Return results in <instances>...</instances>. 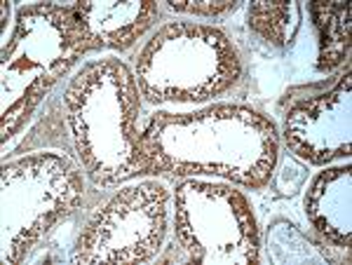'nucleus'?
Masks as SVG:
<instances>
[{
    "label": "nucleus",
    "mask_w": 352,
    "mask_h": 265,
    "mask_svg": "<svg viewBox=\"0 0 352 265\" xmlns=\"http://www.w3.org/2000/svg\"><path fill=\"white\" fill-rule=\"evenodd\" d=\"M82 176L71 160L52 153L31 155L3 165V214L28 205L3 223V261L16 263L45 230L80 205Z\"/></svg>",
    "instance_id": "nucleus-5"
},
{
    "label": "nucleus",
    "mask_w": 352,
    "mask_h": 265,
    "mask_svg": "<svg viewBox=\"0 0 352 265\" xmlns=\"http://www.w3.org/2000/svg\"><path fill=\"white\" fill-rule=\"evenodd\" d=\"M350 71L329 94L298 101L287 113L289 148L312 165L350 157Z\"/></svg>",
    "instance_id": "nucleus-8"
},
{
    "label": "nucleus",
    "mask_w": 352,
    "mask_h": 265,
    "mask_svg": "<svg viewBox=\"0 0 352 265\" xmlns=\"http://www.w3.org/2000/svg\"><path fill=\"white\" fill-rule=\"evenodd\" d=\"M176 238L195 263H258V230L247 197L228 185H176Z\"/></svg>",
    "instance_id": "nucleus-6"
},
{
    "label": "nucleus",
    "mask_w": 352,
    "mask_h": 265,
    "mask_svg": "<svg viewBox=\"0 0 352 265\" xmlns=\"http://www.w3.org/2000/svg\"><path fill=\"white\" fill-rule=\"evenodd\" d=\"M92 49H129L160 14L153 0L146 3H73Z\"/></svg>",
    "instance_id": "nucleus-9"
},
{
    "label": "nucleus",
    "mask_w": 352,
    "mask_h": 265,
    "mask_svg": "<svg viewBox=\"0 0 352 265\" xmlns=\"http://www.w3.org/2000/svg\"><path fill=\"white\" fill-rule=\"evenodd\" d=\"M169 193L160 181L127 185L94 211L73 263H141L162 249Z\"/></svg>",
    "instance_id": "nucleus-7"
},
{
    "label": "nucleus",
    "mask_w": 352,
    "mask_h": 265,
    "mask_svg": "<svg viewBox=\"0 0 352 265\" xmlns=\"http://www.w3.org/2000/svg\"><path fill=\"white\" fill-rule=\"evenodd\" d=\"M78 157L94 183L153 174L139 117V82L118 56L92 61L73 78L64 94Z\"/></svg>",
    "instance_id": "nucleus-2"
},
{
    "label": "nucleus",
    "mask_w": 352,
    "mask_h": 265,
    "mask_svg": "<svg viewBox=\"0 0 352 265\" xmlns=\"http://www.w3.org/2000/svg\"><path fill=\"white\" fill-rule=\"evenodd\" d=\"M235 45L217 26L169 21L136 59V82L153 104H202L240 80Z\"/></svg>",
    "instance_id": "nucleus-3"
},
{
    "label": "nucleus",
    "mask_w": 352,
    "mask_h": 265,
    "mask_svg": "<svg viewBox=\"0 0 352 265\" xmlns=\"http://www.w3.org/2000/svg\"><path fill=\"white\" fill-rule=\"evenodd\" d=\"M308 10L320 36L317 69L329 73L350 54V8L348 3H310Z\"/></svg>",
    "instance_id": "nucleus-11"
},
{
    "label": "nucleus",
    "mask_w": 352,
    "mask_h": 265,
    "mask_svg": "<svg viewBox=\"0 0 352 265\" xmlns=\"http://www.w3.org/2000/svg\"><path fill=\"white\" fill-rule=\"evenodd\" d=\"M305 211L322 235L350 246V165L327 169L310 183Z\"/></svg>",
    "instance_id": "nucleus-10"
},
{
    "label": "nucleus",
    "mask_w": 352,
    "mask_h": 265,
    "mask_svg": "<svg viewBox=\"0 0 352 265\" xmlns=\"http://www.w3.org/2000/svg\"><path fill=\"white\" fill-rule=\"evenodd\" d=\"M300 8L296 3H268V0H256L249 5V26L265 38L272 45L292 43L294 33L298 28Z\"/></svg>",
    "instance_id": "nucleus-12"
},
{
    "label": "nucleus",
    "mask_w": 352,
    "mask_h": 265,
    "mask_svg": "<svg viewBox=\"0 0 352 265\" xmlns=\"http://www.w3.org/2000/svg\"><path fill=\"white\" fill-rule=\"evenodd\" d=\"M153 174H219L263 188L277 162L275 125L247 106L221 104L200 113H155L141 129Z\"/></svg>",
    "instance_id": "nucleus-1"
},
{
    "label": "nucleus",
    "mask_w": 352,
    "mask_h": 265,
    "mask_svg": "<svg viewBox=\"0 0 352 265\" xmlns=\"http://www.w3.org/2000/svg\"><path fill=\"white\" fill-rule=\"evenodd\" d=\"M92 49L73 5H28L19 10L12 43L3 49V137H12L14 117L33 113L61 73Z\"/></svg>",
    "instance_id": "nucleus-4"
},
{
    "label": "nucleus",
    "mask_w": 352,
    "mask_h": 265,
    "mask_svg": "<svg viewBox=\"0 0 352 265\" xmlns=\"http://www.w3.org/2000/svg\"><path fill=\"white\" fill-rule=\"evenodd\" d=\"M176 12L200 14V16H223L237 8V0H167Z\"/></svg>",
    "instance_id": "nucleus-13"
}]
</instances>
